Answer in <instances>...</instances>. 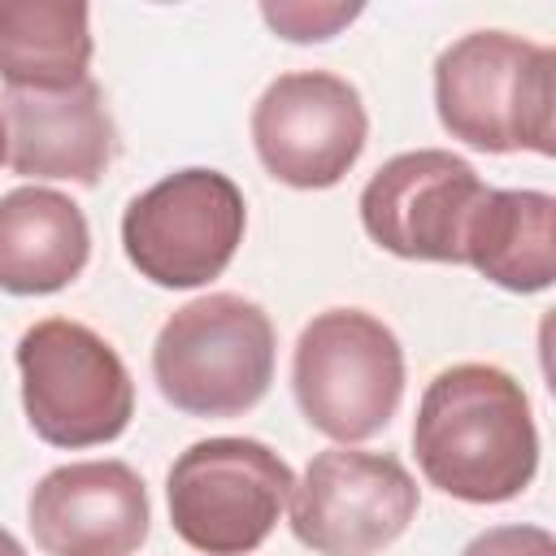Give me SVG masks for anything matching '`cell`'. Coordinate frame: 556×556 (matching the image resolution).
Wrapping results in <instances>:
<instances>
[{
  "mask_svg": "<svg viewBox=\"0 0 556 556\" xmlns=\"http://www.w3.org/2000/svg\"><path fill=\"white\" fill-rule=\"evenodd\" d=\"M9 165L22 178H70L96 187L117 152L100 83L83 78L61 91H4L0 100Z\"/></svg>",
  "mask_w": 556,
  "mask_h": 556,
  "instance_id": "7c38bea8",
  "label": "cell"
},
{
  "mask_svg": "<svg viewBox=\"0 0 556 556\" xmlns=\"http://www.w3.org/2000/svg\"><path fill=\"white\" fill-rule=\"evenodd\" d=\"M274 321L256 300L208 291L169 313L152 343V378L187 417H239L274 382Z\"/></svg>",
  "mask_w": 556,
  "mask_h": 556,
  "instance_id": "3957f363",
  "label": "cell"
},
{
  "mask_svg": "<svg viewBox=\"0 0 556 556\" xmlns=\"http://www.w3.org/2000/svg\"><path fill=\"white\" fill-rule=\"evenodd\" d=\"M261 17L291 43H321L330 35H339V26H348L352 17H361V4H261Z\"/></svg>",
  "mask_w": 556,
  "mask_h": 556,
  "instance_id": "2e32d148",
  "label": "cell"
},
{
  "mask_svg": "<svg viewBox=\"0 0 556 556\" xmlns=\"http://www.w3.org/2000/svg\"><path fill=\"white\" fill-rule=\"evenodd\" d=\"M26 526L43 556H130L152 530V504L126 460H70L30 486Z\"/></svg>",
  "mask_w": 556,
  "mask_h": 556,
  "instance_id": "8fae6325",
  "label": "cell"
},
{
  "mask_svg": "<svg viewBox=\"0 0 556 556\" xmlns=\"http://www.w3.org/2000/svg\"><path fill=\"white\" fill-rule=\"evenodd\" d=\"M9 161V135H4V117H0V165Z\"/></svg>",
  "mask_w": 556,
  "mask_h": 556,
  "instance_id": "d6986e66",
  "label": "cell"
},
{
  "mask_svg": "<svg viewBox=\"0 0 556 556\" xmlns=\"http://www.w3.org/2000/svg\"><path fill=\"white\" fill-rule=\"evenodd\" d=\"M291 391L304 421L326 439L343 447L374 439L404 400V348L382 317L326 308L295 339Z\"/></svg>",
  "mask_w": 556,
  "mask_h": 556,
  "instance_id": "277c9868",
  "label": "cell"
},
{
  "mask_svg": "<svg viewBox=\"0 0 556 556\" xmlns=\"http://www.w3.org/2000/svg\"><path fill=\"white\" fill-rule=\"evenodd\" d=\"M248 204L222 169H174L139 191L122 213V248L139 278L191 291L226 274L243 243Z\"/></svg>",
  "mask_w": 556,
  "mask_h": 556,
  "instance_id": "52a82bcc",
  "label": "cell"
},
{
  "mask_svg": "<svg viewBox=\"0 0 556 556\" xmlns=\"http://www.w3.org/2000/svg\"><path fill=\"white\" fill-rule=\"evenodd\" d=\"M417 482L387 452L326 447L291 486V534L317 556H378L417 517Z\"/></svg>",
  "mask_w": 556,
  "mask_h": 556,
  "instance_id": "ba28073f",
  "label": "cell"
},
{
  "mask_svg": "<svg viewBox=\"0 0 556 556\" xmlns=\"http://www.w3.org/2000/svg\"><path fill=\"white\" fill-rule=\"evenodd\" d=\"M0 556H26V547H22L4 526H0Z\"/></svg>",
  "mask_w": 556,
  "mask_h": 556,
  "instance_id": "ac0fdd59",
  "label": "cell"
},
{
  "mask_svg": "<svg viewBox=\"0 0 556 556\" xmlns=\"http://www.w3.org/2000/svg\"><path fill=\"white\" fill-rule=\"evenodd\" d=\"M369 139L361 91L330 70L278 74L252 109V148L261 165L300 191H326L348 178Z\"/></svg>",
  "mask_w": 556,
  "mask_h": 556,
  "instance_id": "9c48e42d",
  "label": "cell"
},
{
  "mask_svg": "<svg viewBox=\"0 0 556 556\" xmlns=\"http://www.w3.org/2000/svg\"><path fill=\"white\" fill-rule=\"evenodd\" d=\"M434 109L478 152H556V52L513 30H469L434 61Z\"/></svg>",
  "mask_w": 556,
  "mask_h": 556,
  "instance_id": "7a4b0ae2",
  "label": "cell"
},
{
  "mask_svg": "<svg viewBox=\"0 0 556 556\" xmlns=\"http://www.w3.org/2000/svg\"><path fill=\"white\" fill-rule=\"evenodd\" d=\"M413 456L426 482L452 500H517L539 473V430L521 382L486 361L434 374L417 400Z\"/></svg>",
  "mask_w": 556,
  "mask_h": 556,
  "instance_id": "6da1fadb",
  "label": "cell"
},
{
  "mask_svg": "<svg viewBox=\"0 0 556 556\" xmlns=\"http://www.w3.org/2000/svg\"><path fill=\"white\" fill-rule=\"evenodd\" d=\"M460 265L517 295L547 291L556 278V200L534 187H486L465 222Z\"/></svg>",
  "mask_w": 556,
  "mask_h": 556,
  "instance_id": "5bb4252c",
  "label": "cell"
},
{
  "mask_svg": "<svg viewBox=\"0 0 556 556\" xmlns=\"http://www.w3.org/2000/svg\"><path fill=\"white\" fill-rule=\"evenodd\" d=\"M486 182L478 169L443 148L400 152L361 191L365 235L404 261L460 265V239Z\"/></svg>",
  "mask_w": 556,
  "mask_h": 556,
  "instance_id": "30bf717a",
  "label": "cell"
},
{
  "mask_svg": "<svg viewBox=\"0 0 556 556\" xmlns=\"http://www.w3.org/2000/svg\"><path fill=\"white\" fill-rule=\"evenodd\" d=\"M22 408L52 447L113 443L135 417V382L117 348L83 321L43 317L17 339Z\"/></svg>",
  "mask_w": 556,
  "mask_h": 556,
  "instance_id": "5b68a950",
  "label": "cell"
},
{
  "mask_svg": "<svg viewBox=\"0 0 556 556\" xmlns=\"http://www.w3.org/2000/svg\"><path fill=\"white\" fill-rule=\"evenodd\" d=\"M291 486V465L261 439H200L169 465V526L204 556H248L278 526Z\"/></svg>",
  "mask_w": 556,
  "mask_h": 556,
  "instance_id": "8992f818",
  "label": "cell"
},
{
  "mask_svg": "<svg viewBox=\"0 0 556 556\" xmlns=\"http://www.w3.org/2000/svg\"><path fill=\"white\" fill-rule=\"evenodd\" d=\"M460 556H556V539L543 526H491L473 534Z\"/></svg>",
  "mask_w": 556,
  "mask_h": 556,
  "instance_id": "e0dca14e",
  "label": "cell"
},
{
  "mask_svg": "<svg viewBox=\"0 0 556 556\" xmlns=\"http://www.w3.org/2000/svg\"><path fill=\"white\" fill-rule=\"evenodd\" d=\"M91 256L83 208L52 187H13L0 195V291L52 295L70 287Z\"/></svg>",
  "mask_w": 556,
  "mask_h": 556,
  "instance_id": "4fadbf2b",
  "label": "cell"
},
{
  "mask_svg": "<svg viewBox=\"0 0 556 556\" xmlns=\"http://www.w3.org/2000/svg\"><path fill=\"white\" fill-rule=\"evenodd\" d=\"M91 9L78 0H0L4 91H61L87 78Z\"/></svg>",
  "mask_w": 556,
  "mask_h": 556,
  "instance_id": "9a60e30c",
  "label": "cell"
}]
</instances>
